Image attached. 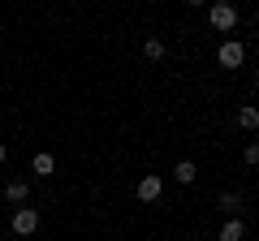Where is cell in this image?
<instances>
[{"instance_id": "cell-1", "label": "cell", "mask_w": 259, "mask_h": 241, "mask_svg": "<svg viewBox=\"0 0 259 241\" xmlns=\"http://www.w3.org/2000/svg\"><path fill=\"white\" fill-rule=\"evenodd\" d=\"M242 61H246V47H242L238 39H225V43L216 47V65L221 69H242Z\"/></svg>"}, {"instance_id": "cell-2", "label": "cell", "mask_w": 259, "mask_h": 241, "mask_svg": "<svg viewBox=\"0 0 259 241\" xmlns=\"http://www.w3.org/2000/svg\"><path fill=\"white\" fill-rule=\"evenodd\" d=\"M207 22H212V30H233L238 26V9L225 5V0H216L212 9H207Z\"/></svg>"}, {"instance_id": "cell-3", "label": "cell", "mask_w": 259, "mask_h": 241, "mask_svg": "<svg viewBox=\"0 0 259 241\" xmlns=\"http://www.w3.org/2000/svg\"><path fill=\"white\" fill-rule=\"evenodd\" d=\"M35 228H39V211H35V207H22V211H13V232H18V237H30Z\"/></svg>"}, {"instance_id": "cell-4", "label": "cell", "mask_w": 259, "mask_h": 241, "mask_svg": "<svg viewBox=\"0 0 259 241\" xmlns=\"http://www.w3.org/2000/svg\"><path fill=\"white\" fill-rule=\"evenodd\" d=\"M160 190H164V186H160V176H151V172H147L139 186H134V194H139V203H156Z\"/></svg>"}, {"instance_id": "cell-5", "label": "cell", "mask_w": 259, "mask_h": 241, "mask_svg": "<svg viewBox=\"0 0 259 241\" xmlns=\"http://www.w3.org/2000/svg\"><path fill=\"white\" fill-rule=\"evenodd\" d=\"M238 125L246 134H259V103H242L238 108Z\"/></svg>"}, {"instance_id": "cell-6", "label": "cell", "mask_w": 259, "mask_h": 241, "mask_svg": "<svg viewBox=\"0 0 259 241\" xmlns=\"http://www.w3.org/2000/svg\"><path fill=\"white\" fill-rule=\"evenodd\" d=\"M30 198V181H5V203H26Z\"/></svg>"}, {"instance_id": "cell-7", "label": "cell", "mask_w": 259, "mask_h": 241, "mask_svg": "<svg viewBox=\"0 0 259 241\" xmlns=\"http://www.w3.org/2000/svg\"><path fill=\"white\" fill-rule=\"evenodd\" d=\"M30 172H35V176H52L56 172V159L48 155V151H39V155L30 159Z\"/></svg>"}, {"instance_id": "cell-8", "label": "cell", "mask_w": 259, "mask_h": 241, "mask_svg": "<svg viewBox=\"0 0 259 241\" xmlns=\"http://www.w3.org/2000/svg\"><path fill=\"white\" fill-rule=\"evenodd\" d=\"M216 207H221V211H229V215H238V211H242V194H238V190H225V194L216 198Z\"/></svg>"}, {"instance_id": "cell-9", "label": "cell", "mask_w": 259, "mask_h": 241, "mask_svg": "<svg viewBox=\"0 0 259 241\" xmlns=\"http://www.w3.org/2000/svg\"><path fill=\"white\" fill-rule=\"evenodd\" d=\"M173 176H177V186H194V176H199V168H194L190 159H182V164L173 168Z\"/></svg>"}, {"instance_id": "cell-10", "label": "cell", "mask_w": 259, "mask_h": 241, "mask_svg": "<svg viewBox=\"0 0 259 241\" xmlns=\"http://www.w3.org/2000/svg\"><path fill=\"white\" fill-rule=\"evenodd\" d=\"M242 237H246V224H242V220H229V224L221 228V237H216V241H242Z\"/></svg>"}, {"instance_id": "cell-11", "label": "cell", "mask_w": 259, "mask_h": 241, "mask_svg": "<svg viewBox=\"0 0 259 241\" xmlns=\"http://www.w3.org/2000/svg\"><path fill=\"white\" fill-rule=\"evenodd\" d=\"M143 56H147V61H164V39H147V43H143Z\"/></svg>"}, {"instance_id": "cell-12", "label": "cell", "mask_w": 259, "mask_h": 241, "mask_svg": "<svg viewBox=\"0 0 259 241\" xmlns=\"http://www.w3.org/2000/svg\"><path fill=\"white\" fill-rule=\"evenodd\" d=\"M242 164H246V168H259V142H246V147H242Z\"/></svg>"}, {"instance_id": "cell-13", "label": "cell", "mask_w": 259, "mask_h": 241, "mask_svg": "<svg viewBox=\"0 0 259 241\" xmlns=\"http://www.w3.org/2000/svg\"><path fill=\"white\" fill-rule=\"evenodd\" d=\"M5 159H9V147H5V142H0V164H5Z\"/></svg>"}, {"instance_id": "cell-14", "label": "cell", "mask_w": 259, "mask_h": 241, "mask_svg": "<svg viewBox=\"0 0 259 241\" xmlns=\"http://www.w3.org/2000/svg\"><path fill=\"white\" fill-rule=\"evenodd\" d=\"M255 82H259V65H255Z\"/></svg>"}, {"instance_id": "cell-15", "label": "cell", "mask_w": 259, "mask_h": 241, "mask_svg": "<svg viewBox=\"0 0 259 241\" xmlns=\"http://www.w3.org/2000/svg\"><path fill=\"white\" fill-rule=\"evenodd\" d=\"M0 241H5V237H0Z\"/></svg>"}]
</instances>
